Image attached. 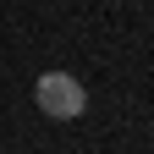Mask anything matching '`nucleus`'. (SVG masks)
<instances>
[{"label": "nucleus", "instance_id": "1", "mask_svg": "<svg viewBox=\"0 0 154 154\" xmlns=\"http://www.w3.org/2000/svg\"><path fill=\"white\" fill-rule=\"evenodd\" d=\"M33 105L50 116V121H77V116L88 110V94H83V83H77L72 72H44L33 83Z\"/></svg>", "mask_w": 154, "mask_h": 154}]
</instances>
